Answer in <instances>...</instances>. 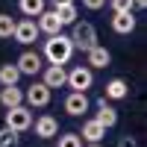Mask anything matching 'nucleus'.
Wrapping results in <instances>:
<instances>
[{
  "mask_svg": "<svg viewBox=\"0 0 147 147\" xmlns=\"http://www.w3.org/2000/svg\"><path fill=\"white\" fill-rule=\"evenodd\" d=\"M74 56V44L65 32H56V35H47L44 41V59L50 65H68Z\"/></svg>",
  "mask_w": 147,
  "mask_h": 147,
  "instance_id": "nucleus-1",
  "label": "nucleus"
},
{
  "mask_svg": "<svg viewBox=\"0 0 147 147\" xmlns=\"http://www.w3.org/2000/svg\"><path fill=\"white\" fill-rule=\"evenodd\" d=\"M71 44H74V50H88L91 44H97V30H94V24L88 21H74L71 24Z\"/></svg>",
  "mask_w": 147,
  "mask_h": 147,
  "instance_id": "nucleus-2",
  "label": "nucleus"
},
{
  "mask_svg": "<svg viewBox=\"0 0 147 147\" xmlns=\"http://www.w3.org/2000/svg\"><path fill=\"white\" fill-rule=\"evenodd\" d=\"M3 127H9V129H15L18 136L21 132H27L30 127H32V112L24 103H18V106H9L6 109V124Z\"/></svg>",
  "mask_w": 147,
  "mask_h": 147,
  "instance_id": "nucleus-3",
  "label": "nucleus"
},
{
  "mask_svg": "<svg viewBox=\"0 0 147 147\" xmlns=\"http://www.w3.org/2000/svg\"><path fill=\"white\" fill-rule=\"evenodd\" d=\"M65 85H68L71 91H88L91 85H94V71H91L88 65H77V68H71Z\"/></svg>",
  "mask_w": 147,
  "mask_h": 147,
  "instance_id": "nucleus-4",
  "label": "nucleus"
},
{
  "mask_svg": "<svg viewBox=\"0 0 147 147\" xmlns=\"http://www.w3.org/2000/svg\"><path fill=\"white\" fill-rule=\"evenodd\" d=\"M18 71L21 74H27V77H35V74H41V68H44V56L41 53H35V50H24L21 56H18Z\"/></svg>",
  "mask_w": 147,
  "mask_h": 147,
  "instance_id": "nucleus-5",
  "label": "nucleus"
},
{
  "mask_svg": "<svg viewBox=\"0 0 147 147\" xmlns=\"http://www.w3.org/2000/svg\"><path fill=\"white\" fill-rule=\"evenodd\" d=\"M50 94H53V88H47L44 82H32L30 88L24 91V100H27L30 106H38V109H41V106L50 103Z\"/></svg>",
  "mask_w": 147,
  "mask_h": 147,
  "instance_id": "nucleus-6",
  "label": "nucleus"
},
{
  "mask_svg": "<svg viewBox=\"0 0 147 147\" xmlns=\"http://www.w3.org/2000/svg\"><path fill=\"white\" fill-rule=\"evenodd\" d=\"M12 38L18 44H32L38 38V27H35V21L27 18V21H15V32H12Z\"/></svg>",
  "mask_w": 147,
  "mask_h": 147,
  "instance_id": "nucleus-7",
  "label": "nucleus"
},
{
  "mask_svg": "<svg viewBox=\"0 0 147 147\" xmlns=\"http://www.w3.org/2000/svg\"><path fill=\"white\" fill-rule=\"evenodd\" d=\"M65 80H68L65 65H44L41 68V82L47 85V88H62Z\"/></svg>",
  "mask_w": 147,
  "mask_h": 147,
  "instance_id": "nucleus-8",
  "label": "nucleus"
},
{
  "mask_svg": "<svg viewBox=\"0 0 147 147\" xmlns=\"http://www.w3.org/2000/svg\"><path fill=\"white\" fill-rule=\"evenodd\" d=\"M109 62H112V53L103 44H91L85 50V65L88 68H109Z\"/></svg>",
  "mask_w": 147,
  "mask_h": 147,
  "instance_id": "nucleus-9",
  "label": "nucleus"
},
{
  "mask_svg": "<svg viewBox=\"0 0 147 147\" xmlns=\"http://www.w3.org/2000/svg\"><path fill=\"white\" fill-rule=\"evenodd\" d=\"M35 27H38V32L56 35V32H62V21H59L56 9H44L41 15H38V21H35Z\"/></svg>",
  "mask_w": 147,
  "mask_h": 147,
  "instance_id": "nucleus-10",
  "label": "nucleus"
},
{
  "mask_svg": "<svg viewBox=\"0 0 147 147\" xmlns=\"http://www.w3.org/2000/svg\"><path fill=\"white\" fill-rule=\"evenodd\" d=\"M88 97H85V91H71L68 97H65V112L68 115H74V118H80L82 112H88Z\"/></svg>",
  "mask_w": 147,
  "mask_h": 147,
  "instance_id": "nucleus-11",
  "label": "nucleus"
},
{
  "mask_svg": "<svg viewBox=\"0 0 147 147\" xmlns=\"http://www.w3.org/2000/svg\"><path fill=\"white\" fill-rule=\"evenodd\" d=\"M30 129H35V136H38V138H53V136H59V121H56L53 115H41L38 121H32Z\"/></svg>",
  "mask_w": 147,
  "mask_h": 147,
  "instance_id": "nucleus-12",
  "label": "nucleus"
},
{
  "mask_svg": "<svg viewBox=\"0 0 147 147\" xmlns=\"http://www.w3.org/2000/svg\"><path fill=\"white\" fill-rule=\"evenodd\" d=\"M94 121H97L100 127H106V129H112V127L118 124V112L106 103V97H100V100H97V115H94Z\"/></svg>",
  "mask_w": 147,
  "mask_h": 147,
  "instance_id": "nucleus-13",
  "label": "nucleus"
},
{
  "mask_svg": "<svg viewBox=\"0 0 147 147\" xmlns=\"http://www.w3.org/2000/svg\"><path fill=\"white\" fill-rule=\"evenodd\" d=\"M112 30L118 35H129L136 30V18H132V12H112Z\"/></svg>",
  "mask_w": 147,
  "mask_h": 147,
  "instance_id": "nucleus-14",
  "label": "nucleus"
},
{
  "mask_svg": "<svg viewBox=\"0 0 147 147\" xmlns=\"http://www.w3.org/2000/svg\"><path fill=\"white\" fill-rule=\"evenodd\" d=\"M127 94H129V85L121 80V77H115V80L106 82V100H124Z\"/></svg>",
  "mask_w": 147,
  "mask_h": 147,
  "instance_id": "nucleus-15",
  "label": "nucleus"
},
{
  "mask_svg": "<svg viewBox=\"0 0 147 147\" xmlns=\"http://www.w3.org/2000/svg\"><path fill=\"white\" fill-rule=\"evenodd\" d=\"M103 136H106V127H100L94 118L82 124V132H80V138H85L88 144H91V141H103Z\"/></svg>",
  "mask_w": 147,
  "mask_h": 147,
  "instance_id": "nucleus-16",
  "label": "nucleus"
},
{
  "mask_svg": "<svg viewBox=\"0 0 147 147\" xmlns=\"http://www.w3.org/2000/svg\"><path fill=\"white\" fill-rule=\"evenodd\" d=\"M0 103H3L6 109L18 106V103H24V91L18 88V85H3V88H0Z\"/></svg>",
  "mask_w": 147,
  "mask_h": 147,
  "instance_id": "nucleus-17",
  "label": "nucleus"
},
{
  "mask_svg": "<svg viewBox=\"0 0 147 147\" xmlns=\"http://www.w3.org/2000/svg\"><path fill=\"white\" fill-rule=\"evenodd\" d=\"M24 77V74L18 71V65H0V85H18V80Z\"/></svg>",
  "mask_w": 147,
  "mask_h": 147,
  "instance_id": "nucleus-18",
  "label": "nucleus"
},
{
  "mask_svg": "<svg viewBox=\"0 0 147 147\" xmlns=\"http://www.w3.org/2000/svg\"><path fill=\"white\" fill-rule=\"evenodd\" d=\"M18 9L27 18H38L41 12H44V0H18Z\"/></svg>",
  "mask_w": 147,
  "mask_h": 147,
  "instance_id": "nucleus-19",
  "label": "nucleus"
},
{
  "mask_svg": "<svg viewBox=\"0 0 147 147\" xmlns=\"http://www.w3.org/2000/svg\"><path fill=\"white\" fill-rule=\"evenodd\" d=\"M56 15H59V21H62V27H71V24L80 18V15H77V3H65V6H56Z\"/></svg>",
  "mask_w": 147,
  "mask_h": 147,
  "instance_id": "nucleus-20",
  "label": "nucleus"
},
{
  "mask_svg": "<svg viewBox=\"0 0 147 147\" xmlns=\"http://www.w3.org/2000/svg\"><path fill=\"white\" fill-rule=\"evenodd\" d=\"M56 147H82V138H80V132H62Z\"/></svg>",
  "mask_w": 147,
  "mask_h": 147,
  "instance_id": "nucleus-21",
  "label": "nucleus"
},
{
  "mask_svg": "<svg viewBox=\"0 0 147 147\" xmlns=\"http://www.w3.org/2000/svg\"><path fill=\"white\" fill-rule=\"evenodd\" d=\"M12 32H15L12 15H3V12H0V38H12Z\"/></svg>",
  "mask_w": 147,
  "mask_h": 147,
  "instance_id": "nucleus-22",
  "label": "nucleus"
},
{
  "mask_svg": "<svg viewBox=\"0 0 147 147\" xmlns=\"http://www.w3.org/2000/svg\"><path fill=\"white\" fill-rule=\"evenodd\" d=\"M0 147H18V132L3 127V129H0Z\"/></svg>",
  "mask_w": 147,
  "mask_h": 147,
  "instance_id": "nucleus-23",
  "label": "nucleus"
},
{
  "mask_svg": "<svg viewBox=\"0 0 147 147\" xmlns=\"http://www.w3.org/2000/svg\"><path fill=\"white\" fill-rule=\"evenodd\" d=\"M112 12H132V0H109Z\"/></svg>",
  "mask_w": 147,
  "mask_h": 147,
  "instance_id": "nucleus-24",
  "label": "nucleus"
},
{
  "mask_svg": "<svg viewBox=\"0 0 147 147\" xmlns=\"http://www.w3.org/2000/svg\"><path fill=\"white\" fill-rule=\"evenodd\" d=\"M82 6H85V9H91V12H97V9H103V6H106V0H82Z\"/></svg>",
  "mask_w": 147,
  "mask_h": 147,
  "instance_id": "nucleus-25",
  "label": "nucleus"
},
{
  "mask_svg": "<svg viewBox=\"0 0 147 147\" xmlns=\"http://www.w3.org/2000/svg\"><path fill=\"white\" fill-rule=\"evenodd\" d=\"M118 147H136V138H129V136H124L118 141Z\"/></svg>",
  "mask_w": 147,
  "mask_h": 147,
  "instance_id": "nucleus-26",
  "label": "nucleus"
},
{
  "mask_svg": "<svg viewBox=\"0 0 147 147\" xmlns=\"http://www.w3.org/2000/svg\"><path fill=\"white\" fill-rule=\"evenodd\" d=\"M147 6V0H132V9H144Z\"/></svg>",
  "mask_w": 147,
  "mask_h": 147,
  "instance_id": "nucleus-27",
  "label": "nucleus"
},
{
  "mask_svg": "<svg viewBox=\"0 0 147 147\" xmlns=\"http://www.w3.org/2000/svg\"><path fill=\"white\" fill-rule=\"evenodd\" d=\"M50 3H53V9H56V6H65V3H74V0H50Z\"/></svg>",
  "mask_w": 147,
  "mask_h": 147,
  "instance_id": "nucleus-28",
  "label": "nucleus"
},
{
  "mask_svg": "<svg viewBox=\"0 0 147 147\" xmlns=\"http://www.w3.org/2000/svg\"><path fill=\"white\" fill-rule=\"evenodd\" d=\"M88 147H100V141H91V144H88Z\"/></svg>",
  "mask_w": 147,
  "mask_h": 147,
  "instance_id": "nucleus-29",
  "label": "nucleus"
}]
</instances>
